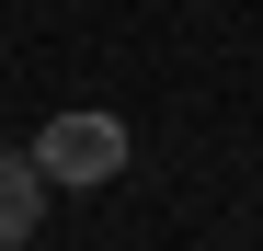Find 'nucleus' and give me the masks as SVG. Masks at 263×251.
<instances>
[{
    "instance_id": "nucleus-2",
    "label": "nucleus",
    "mask_w": 263,
    "mask_h": 251,
    "mask_svg": "<svg viewBox=\"0 0 263 251\" xmlns=\"http://www.w3.org/2000/svg\"><path fill=\"white\" fill-rule=\"evenodd\" d=\"M46 228V160L34 149H0V251H23Z\"/></svg>"
},
{
    "instance_id": "nucleus-1",
    "label": "nucleus",
    "mask_w": 263,
    "mask_h": 251,
    "mask_svg": "<svg viewBox=\"0 0 263 251\" xmlns=\"http://www.w3.org/2000/svg\"><path fill=\"white\" fill-rule=\"evenodd\" d=\"M34 160H46V183H115L126 172V126L115 114H46V137H34Z\"/></svg>"
}]
</instances>
